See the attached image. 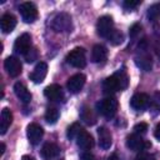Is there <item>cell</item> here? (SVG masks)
<instances>
[{
    "instance_id": "6da1fadb",
    "label": "cell",
    "mask_w": 160,
    "mask_h": 160,
    "mask_svg": "<svg viewBox=\"0 0 160 160\" xmlns=\"http://www.w3.org/2000/svg\"><path fill=\"white\" fill-rule=\"evenodd\" d=\"M118 106H119L118 100L115 98H112V96H108V98H105V99H102V100L96 102L98 112L101 114L102 116L108 118V119H111L116 114Z\"/></svg>"
},
{
    "instance_id": "7a4b0ae2",
    "label": "cell",
    "mask_w": 160,
    "mask_h": 160,
    "mask_svg": "<svg viewBox=\"0 0 160 160\" xmlns=\"http://www.w3.org/2000/svg\"><path fill=\"white\" fill-rule=\"evenodd\" d=\"M51 29L56 32H70L72 30L71 16L66 12H60L55 15L51 21Z\"/></svg>"
},
{
    "instance_id": "3957f363",
    "label": "cell",
    "mask_w": 160,
    "mask_h": 160,
    "mask_svg": "<svg viewBox=\"0 0 160 160\" xmlns=\"http://www.w3.org/2000/svg\"><path fill=\"white\" fill-rule=\"evenodd\" d=\"M66 61L74 68L82 69L86 65V58H85V50L82 48H75L66 55Z\"/></svg>"
},
{
    "instance_id": "277c9868",
    "label": "cell",
    "mask_w": 160,
    "mask_h": 160,
    "mask_svg": "<svg viewBox=\"0 0 160 160\" xmlns=\"http://www.w3.org/2000/svg\"><path fill=\"white\" fill-rule=\"evenodd\" d=\"M114 30V21L112 18L109 15H104L101 18H99L98 22H96V32L99 36L101 38H108L109 34Z\"/></svg>"
},
{
    "instance_id": "5b68a950",
    "label": "cell",
    "mask_w": 160,
    "mask_h": 160,
    "mask_svg": "<svg viewBox=\"0 0 160 160\" xmlns=\"http://www.w3.org/2000/svg\"><path fill=\"white\" fill-rule=\"evenodd\" d=\"M126 146L130 150H134V151H142V150H146V149L151 148V144L149 141L144 140L140 135L132 134V135H129L126 138Z\"/></svg>"
},
{
    "instance_id": "8992f818",
    "label": "cell",
    "mask_w": 160,
    "mask_h": 160,
    "mask_svg": "<svg viewBox=\"0 0 160 160\" xmlns=\"http://www.w3.org/2000/svg\"><path fill=\"white\" fill-rule=\"evenodd\" d=\"M19 11L25 22H34L38 18V8L32 2H22L19 8Z\"/></svg>"
},
{
    "instance_id": "52a82bcc",
    "label": "cell",
    "mask_w": 160,
    "mask_h": 160,
    "mask_svg": "<svg viewBox=\"0 0 160 160\" xmlns=\"http://www.w3.org/2000/svg\"><path fill=\"white\" fill-rule=\"evenodd\" d=\"M30 49H31V36H30V34H28V32L20 35V36L15 40V42H14V50H15V52H18V54L25 55Z\"/></svg>"
},
{
    "instance_id": "ba28073f",
    "label": "cell",
    "mask_w": 160,
    "mask_h": 160,
    "mask_svg": "<svg viewBox=\"0 0 160 160\" xmlns=\"http://www.w3.org/2000/svg\"><path fill=\"white\" fill-rule=\"evenodd\" d=\"M4 68L5 70L8 71V74L11 76V78H16L21 74V62L18 58L15 56H9L5 59V62H4Z\"/></svg>"
},
{
    "instance_id": "9c48e42d",
    "label": "cell",
    "mask_w": 160,
    "mask_h": 160,
    "mask_svg": "<svg viewBox=\"0 0 160 160\" xmlns=\"http://www.w3.org/2000/svg\"><path fill=\"white\" fill-rule=\"evenodd\" d=\"M85 81H86V76L84 74H75L68 80V84H66L68 90L72 94H78L84 88Z\"/></svg>"
},
{
    "instance_id": "30bf717a",
    "label": "cell",
    "mask_w": 160,
    "mask_h": 160,
    "mask_svg": "<svg viewBox=\"0 0 160 160\" xmlns=\"http://www.w3.org/2000/svg\"><path fill=\"white\" fill-rule=\"evenodd\" d=\"M26 135H28V139L29 141L32 144V145H38L40 142V140L42 139V135H44V130L40 125L32 122L28 126L26 129Z\"/></svg>"
},
{
    "instance_id": "8fae6325",
    "label": "cell",
    "mask_w": 160,
    "mask_h": 160,
    "mask_svg": "<svg viewBox=\"0 0 160 160\" xmlns=\"http://www.w3.org/2000/svg\"><path fill=\"white\" fill-rule=\"evenodd\" d=\"M150 104V99L146 94H142V92H138L135 94L131 100H130V105L134 110L136 111H142L144 109H146Z\"/></svg>"
},
{
    "instance_id": "7c38bea8",
    "label": "cell",
    "mask_w": 160,
    "mask_h": 160,
    "mask_svg": "<svg viewBox=\"0 0 160 160\" xmlns=\"http://www.w3.org/2000/svg\"><path fill=\"white\" fill-rule=\"evenodd\" d=\"M48 74V64L44 61H40L30 74V80H32L35 84H40L44 81Z\"/></svg>"
},
{
    "instance_id": "4fadbf2b",
    "label": "cell",
    "mask_w": 160,
    "mask_h": 160,
    "mask_svg": "<svg viewBox=\"0 0 160 160\" xmlns=\"http://www.w3.org/2000/svg\"><path fill=\"white\" fill-rule=\"evenodd\" d=\"M44 95H45L49 100H51V101H60V100H62V98H64L62 89H61V86L58 85V84H51V85L46 86V88L44 89Z\"/></svg>"
},
{
    "instance_id": "5bb4252c",
    "label": "cell",
    "mask_w": 160,
    "mask_h": 160,
    "mask_svg": "<svg viewBox=\"0 0 160 160\" xmlns=\"http://www.w3.org/2000/svg\"><path fill=\"white\" fill-rule=\"evenodd\" d=\"M76 144L81 150H90L94 146V139L92 136L86 131V130H81L79 132V135L76 136Z\"/></svg>"
},
{
    "instance_id": "9a60e30c",
    "label": "cell",
    "mask_w": 160,
    "mask_h": 160,
    "mask_svg": "<svg viewBox=\"0 0 160 160\" xmlns=\"http://www.w3.org/2000/svg\"><path fill=\"white\" fill-rule=\"evenodd\" d=\"M15 26H16V19H15V16L12 14L6 12V14H4L1 16V19H0V29H1V31L4 34L11 32L15 29Z\"/></svg>"
},
{
    "instance_id": "2e32d148",
    "label": "cell",
    "mask_w": 160,
    "mask_h": 160,
    "mask_svg": "<svg viewBox=\"0 0 160 160\" xmlns=\"http://www.w3.org/2000/svg\"><path fill=\"white\" fill-rule=\"evenodd\" d=\"M108 59V49L104 45H95L91 50V60L95 64H102Z\"/></svg>"
},
{
    "instance_id": "e0dca14e",
    "label": "cell",
    "mask_w": 160,
    "mask_h": 160,
    "mask_svg": "<svg viewBox=\"0 0 160 160\" xmlns=\"http://www.w3.org/2000/svg\"><path fill=\"white\" fill-rule=\"evenodd\" d=\"M98 135H99V146H100L101 149H104V150L110 149V146H111V144H112L111 132H110L106 128L101 126V128L98 129Z\"/></svg>"
},
{
    "instance_id": "ac0fdd59",
    "label": "cell",
    "mask_w": 160,
    "mask_h": 160,
    "mask_svg": "<svg viewBox=\"0 0 160 160\" xmlns=\"http://www.w3.org/2000/svg\"><path fill=\"white\" fill-rule=\"evenodd\" d=\"M60 154V148L54 142H46L41 149V156L45 160H52Z\"/></svg>"
},
{
    "instance_id": "d6986e66",
    "label": "cell",
    "mask_w": 160,
    "mask_h": 160,
    "mask_svg": "<svg viewBox=\"0 0 160 160\" xmlns=\"http://www.w3.org/2000/svg\"><path fill=\"white\" fill-rule=\"evenodd\" d=\"M14 92H15V95L18 96V99H19L21 102L29 104V102L31 101V94H30V91L26 89V86H25L24 84L16 82V84L14 85Z\"/></svg>"
},
{
    "instance_id": "ffe728a7",
    "label": "cell",
    "mask_w": 160,
    "mask_h": 160,
    "mask_svg": "<svg viewBox=\"0 0 160 160\" xmlns=\"http://www.w3.org/2000/svg\"><path fill=\"white\" fill-rule=\"evenodd\" d=\"M11 122H12V114H11L10 109L4 108L1 110V115H0V134L1 135H4L8 131Z\"/></svg>"
},
{
    "instance_id": "44dd1931",
    "label": "cell",
    "mask_w": 160,
    "mask_h": 160,
    "mask_svg": "<svg viewBox=\"0 0 160 160\" xmlns=\"http://www.w3.org/2000/svg\"><path fill=\"white\" fill-rule=\"evenodd\" d=\"M118 90H120V89H119L118 81H116V79L114 78V75L106 78V79L102 81V91H104L105 95L111 96V95L115 94Z\"/></svg>"
},
{
    "instance_id": "7402d4cb",
    "label": "cell",
    "mask_w": 160,
    "mask_h": 160,
    "mask_svg": "<svg viewBox=\"0 0 160 160\" xmlns=\"http://www.w3.org/2000/svg\"><path fill=\"white\" fill-rule=\"evenodd\" d=\"M135 64L138 68H140L141 70L144 71H150L151 68H152V60H151V56L146 52H142L140 55H138L135 58Z\"/></svg>"
},
{
    "instance_id": "603a6c76",
    "label": "cell",
    "mask_w": 160,
    "mask_h": 160,
    "mask_svg": "<svg viewBox=\"0 0 160 160\" xmlns=\"http://www.w3.org/2000/svg\"><path fill=\"white\" fill-rule=\"evenodd\" d=\"M80 118L81 120L86 124V125H94L96 122V115L94 114V111L88 108V106H84L82 110H81V114H80Z\"/></svg>"
},
{
    "instance_id": "cb8c5ba5",
    "label": "cell",
    "mask_w": 160,
    "mask_h": 160,
    "mask_svg": "<svg viewBox=\"0 0 160 160\" xmlns=\"http://www.w3.org/2000/svg\"><path fill=\"white\" fill-rule=\"evenodd\" d=\"M114 78L116 79L118 81V85H119V89L120 90H124L128 88V84H129V78H128V74L124 69H119L115 74H114Z\"/></svg>"
},
{
    "instance_id": "d4e9b609",
    "label": "cell",
    "mask_w": 160,
    "mask_h": 160,
    "mask_svg": "<svg viewBox=\"0 0 160 160\" xmlns=\"http://www.w3.org/2000/svg\"><path fill=\"white\" fill-rule=\"evenodd\" d=\"M106 39H108L109 42H111L112 45H120V44L124 41V35H122L121 31L114 29V30L109 34V36H108Z\"/></svg>"
},
{
    "instance_id": "484cf974",
    "label": "cell",
    "mask_w": 160,
    "mask_h": 160,
    "mask_svg": "<svg viewBox=\"0 0 160 160\" xmlns=\"http://www.w3.org/2000/svg\"><path fill=\"white\" fill-rule=\"evenodd\" d=\"M59 110L55 109V108H49L45 112V120L49 122V124H55L58 120H59Z\"/></svg>"
},
{
    "instance_id": "4316f807",
    "label": "cell",
    "mask_w": 160,
    "mask_h": 160,
    "mask_svg": "<svg viewBox=\"0 0 160 160\" xmlns=\"http://www.w3.org/2000/svg\"><path fill=\"white\" fill-rule=\"evenodd\" d=\"M160 18V4H154L148 9V19L150 21H156Z\"/></svg>"
},
{
    "instance_id": "83f0119b",
    "label": "cell",
    "mask_w": 160,
    "mask_h": 160,
    "mask_svg": "<svg viewBox=\"0 0 160 160\" xmlns=\"http://www.w3.org/2000/svg\"><path fill=\"white\" fill-rule=\"evenodd\" d=\"M82 130V128L80 126V124H78V122H74L72 125H70L69 128H68V132H66V136H68V139H70V140H72V139H76V136L79 135V132Z\"/></svg>"
},
{
    "instance_id": "f1b7e54d",
    "label": "cell",
    "mask_w": 160,
    "mask_h": 160,
    "mask_svg": "<svg viewBox=\"0 0 160 160\" xmlns=\"http://www.w3.org/2000/svg\"><path fill=\"white\" fill-rule=\"evenodd\" d=\"M150 108L152 110H156V111H160V91H156L154 95H152V99L150 100Z\"/></svg>"
},
{
    "instance_id": "f546056e",
    "label": "cell",
    "mask_w": 160,
    "mask_h": 160,
    "mask_svg": "<svg viewBox=\"0 0 160 160\" xmlns=\"http://www.w3.org/2000/svg\"><path fill=\"white\" fill-rule=\"evenodd\" d=\"M24 56H25V60H26L28 62H32V61L36 60V58H38V51H36V49L31 48Z\"/></svg>"
},
{
    "instance_id": "4dcf8cb0",
    "label": "cell",
    "mask_w": 160,
    "mask_h": 160,
    "mask_svg": "<svg viewBox=\"0 0 160 160\" xmlns=\"http://www.w3.org/2000/svg\"><path fill=\"white\" fill-rule=\"evenodd\" d=\"M140 31H141V25H140V24H134V25L130 28V31H129L130 38H131V39L138 38V35L140 34Z\"/></svg>"
},
{
    "instance_id": "1f68e13d",
    "label": "cell",
    "mask_w": 160,
    "mask_h": 160,
    "mask_svg": "<svg viewBox=\"0 0 160 160\" xmlns=\"http://www.w3.org/2000/svg\"><path fill=\"white\" fill-rule=\"evenodd\" d=\"M141 1L140 0H125L124 1V8L128 9V10H131V9H135L138 5H140Z\"/></svg>"
},
{
    "instance_id": "d6a6232c",
    "label": "cell",
    "mask_w": 160,
    "mask_h": 160,
    "mask_svg": "<svg viewBox=\"0 0 160 160\" xmlns=\"http://www.w3.org/2000/svg\"><path fill=\"white\" fill-rule=\"evenodd\" d=\"M134 130H135V134H138V135H142V134H145L146 130H148V124H145V122L136 124V125L134 126Z\"/></svg>"
},
{
    "instance_id": "836d02e7",
    "label": "cell",
    "mask_w": 160,
    "mask_h": 160,
    "mask_svg": "<svg viewBox=\"0 0 160 160\" xmlns=\"http://www.w3.org/2000/svg\"><path fill=\"white\" fill-rule=\"evenodd\" d=\"M135 160H155V156L152 154H149V152H145V151H140Z\"/></svg>"
},
{
    "instance_id": "e575fe53",
    "label": "cell",
    "mask_w": 160,
    "mask_h": 160,
    "mask_svg": "<svg viewBox=\"0 0 160 160\" xmlns=\"http://www.w3.org/2000/svg\"><path fill=\"white\" fill-rule=\"evenodd\" d=\"M81 160H96V159H95V156H94L92 154H90V152H84V154L81 155Z\"/></svg>"
},
{
    "instance_id": "d590c367",
    "label": "cell",
    "mask_w": 160,
    "mask_h": 160,
    "mask_svg": "<svg viewBox=\"0 0 160 160\" xmlns=\"http://www.w3.org/2000/svg\"><path fill=\"white\" fill-rule=\"evenodd\" d=\"M154 135H155V138L160 141V124H158V125H156L155 131H154Z\"/></svg>"
},
{
    "instance_id": "8d00e7d4",
    "label": "cell",
    "mask_w": 160,
    "mask_h": 160,
    "mask_svg": "<svg viewBox=\"0 0 160 160\" xmlns=\"http://www.w3.org/2000/svg\"><path fill=\"white\" fill-rule=\"evenodd\" d=\"M0 156H2L4 155V152H5V144L4 142H1V145H0Z\"/></svg>"
},
{
    "instance_id": "74e56055",
    "label": "cell",
    "mask_w": 160,
    "mask_h": 160,
    "mask_svg": "<svg viewBox=\"0 0 160 160\" xmlns=\"http://www.w3.org/2000/svg\"><path fill=\"white\" fill-rule=\"evenodd\" d=\"M108 160H120V159H119V156H118L116 154H112V155H110V156L108 158Z\"/></svg>"
},
{
    "instance_id": "f35d334b",
    "label": "cell",
    "mask_w": 160,
    "mask_h": 160,
    "mask_svg": "<svg viewBox=\"0 0 160 160\" xmlns=\"http://www.w3.org/2000/svg\"><path fill=\"white\" fill-rule=\"evenodd\" d=\"M21 160H35V159H34L32 156H30V155H24Z\"/></svg>"
},
{
    "instance_id": "ab89813d",
    "label": "cell",
    "mask_w": 160,
    "mask_h": 160,
    "mask_svg": "<svg viewBox=\"0 0 160 160\" xmlns=\"http://www.w3.org/2000/svg\"><path fill=\"white\" fill-rule=\"evenodd\" d=\"M59 160H64V159H59Z\"/></svg>"
}]
</instances>
